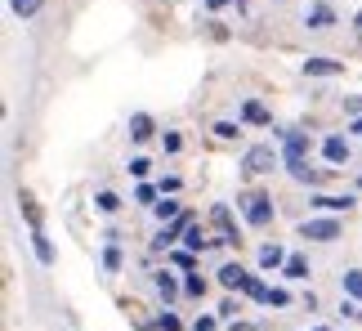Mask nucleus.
I'll return each instance as SVG.
<instances>
[{"label": "nucleus", "instance_id": "obj_10", "mask_svg": "<svg viewBox=\"0 0 362 331\" xmlns=\"http://www.w3.org/2000/svg\"><path fill=\"white\" fill-rule=\"evenodd\" d=\"M246 278H250V273L242 265H224V269H219V286H224V291H242Z\"/></svg>", "mask_w": 362, "mask_h": 331}, {"label": "nucleus", "instance_id": "obj_9", "mask_svg": "<svg viewBox=\"0 0 362 331\" xmlns=\"http://www.w3.org/2000/svg\"><path fill=\"white\" fill-rule=\"evenodd\" d=\"M304 23H309V32H327V27L336 23V13H331V5H309Z\"/></svg>", "mask_w": 362, "mask_h": 331}, {"label": "nucleus", "instance_id": "obj_36", "mask_svg": "<svg viewBox=\"0 0 362 331\" xmlns=\"http://www.w3.org/2000/svg\"><path fill=\"white\" fill-rule=\"evenodd\" d=\"M161 148H165V153H179V148H184V139H179V134L170 130V134H165V139H161Z\"/></svg>", "mask_w": 362, "mask_h": 331}, {"label": "nucleus", "instance_id": "obj_20", "mask_svg": "<svg viewBox=\"0 0 362 331\" xmlns=\"http://www.w3.org/2000/svg\"><path fill=\"white\" fill-rule=\"evenodd\" d=\"M282 269H286V278H291V282H304V278H309V260H304V255H291Z\"/></svg>", "mask_w": 362, "mask_h": 331}, {"label": "nucleus", "instance_id": "obj_21", "mask_svg": "<svg viewBox=\"0 0 362 331\" xmlns=\"http://www.w3.org/2000/svg\"><path fill=\"white\" fill-rule=\"evenodd\" d=\"M344 296H349V300H362V269H349V273H344Z\"/></svg>", "mask_w": 362, "mask_h": 331}, {"label": "nucleus", "instance_id": "obj_13", "mask_svg": "<svg viewBox=\"0 0 362 331\" xmlns=\"http://www.w3.org/2000/svg\"><path fill=\"white\" fill-rule=\"evenodd\" d=\"M269 291H273V286H269V282H259L255 273H250L246 286H242V296H246V300H255V305H269Z\"/></svg>", "mask_w": 362, "mask_h": 331}, {"label": "nucleus", "instance_id": "obj_39", "mask_svg": "<svg viewBox=\"0 0 362 331\" xmlns=\"http://www.w3.org/2000/svg\"><path fill=\"white\" fill-rule=\"evenodd\" d=\"M354 23H358V32H362V13H358V18H354Z\"/></svg>", "mask_w": 362, "mask_h": 331}, {"label": "nucleus", "instance_id": "obj_35", "mask_svg": "<svg viewBox=\"0 0 362 331\" xmlns=\"http://www.w3.org/2000/svg\"><path fill=\"white\" fill-rule=\"evenodd\" d=\"M344 112H349V117H362V94H349V99H344Z\"/></svg>", "mask_w": 362, "mask_h": 331}, {"label": "nucleus", "instance_id": "obj_33", "mask_svg": "<svg viewBox=\"0 0 362 331\" xmlns=\"http://www.w3.org/2000/svg\"><path fill=\"white\" fill-rule=\"evenodd\" d=\"M340 313H344V318H362V300H344Z\"/></svg>", "mask_w": 362, "mask_h": 331}, {"label": "nucleus", "instance_id": "obj_29", "mask_svg": "<svg viewBox=\"0 0 362 331\" xmlns=\"http://www.w3.org/2000/svg\"><path fill=\"white\" fill-rule=\"evenodd\" d=\"M215 139H238V121H215Z\"/></svg>", "mask_w": 362, "mask_h": 331}, {"label": "nucleus", "instance_id": "obj_18", "mask_svg": "<svg viewBox=\"0 0 362 331\" xmlns=\"http://www.w3.org/2000/svg\"><path fill=\"white\" fill-rule=\"evenodd\" d=\"M184 242H188V251H192V255L211 251V238H206V233H202V224H192V228L184 233Z\"/></svg>", "mask_w": 362, "mask_h": 331}, {"label": "nucleus", "instance_id": "obj_14", "mask_svg": "<svg viewBox=\"0 0 362 331\" xmlns=\"http://www.w3.org/2000/svg\"><path fill=\"white\" fill-rule=\"evenodd\" d=\"M313 206H317V211H331V215H349L354 211V197H349V192H344V197H313Z\"/></svg>", "mask_w": 362, "mask_h": 331}, {"label": "nucleus", "instance_id": "obj_31", "mask_svg": "<svg viewBox=\"0 0 362 331\" xmlns=\"http://www.w3.org/2000/svg\"><path fill=\"white\" fill-rule=\"evenodd\" d=\"M152 197H157V188H152V184H139V188H134V202H144V206H157Z\"/></svg>", "mask_w": 362, "mask_h": 331}, {"label": "nucleus", "instance_id": "obj_26", "mask_svg": "<svg viewBox=\"0 0 362 331\" xmlns=\"http://www.w3.org/2000/svg\"><path fill=\"white\" fill-rule=\"evenodd\" d=\"M103 269H107V273H117V269H121V246H117V242H107V251H103Z\"/></svg>", "mask_w": 362, "mask_h": 331}, {"label": "nucleus", "instance_id": "obj_4", "mask_svg": "<svg viewBox=\"0 0 362 331\" xmlns=\"http://www.w3.org/2000/svg\"><path fill=\"white\" fill-rule=\"evenodd\" d=\"M211 224L219 228V238L215 242H224V246H238V224H233V215H228V206H211Z\"/></svg>", "mask_w": 362, "mask_h": 331}, {"label": "nucleus", "instance_id": "obj_34", "mask_svg": "<svg viewBox=\"0 0 362 331\" xmlns=\"http://www.w3.org/2000/svg\"><path fill=\"white\" fill-rule=\"evenodd\" d=\"M148 170H152V161H148V157H134V161H130V175H139V179H144Z\"/></svg>", "mask_w": 362, "mask_h": 331}, {"label": "nucleus", "instance_id": "obj_3", "mask_svg": "<svg viewBox=\"0 0 362 331\" xmlns=\"http://www.w3.org/2000/svg\"><path fill=\"white\" fill-rule=\"evenodd\" d=\"M300 238H309V242H336L340 238V219H304Z\"/></svg>", "mask_w": 362, "mask_h": 331}, {"label": "nucleus", "instance_id": "obj_17", "mask_svg": "<svg viewBox=\"0 0 362 331\" xmlns=\"http://www.w3.org/2000/svg\"><path fill=\"white\" fill-rule=\"evenodd\" d=\"M32 251H36L40 265H54V246H49V238H45L40 228H32Z\"/></svg>", "mask_w": 362, "mask_h": 331}, {"label": "nucleus", "instance_id": "obj_5", "mask_svg": "<svg viewBox=\"0 0 362 331\" xmlns=\"http://www.w3.org/2000/svg\"><path fill=\"white\" fill-rule=\"evenodd\" d=\"M188 228H192V215L184 211L179 219H170V224H165V228L157 233V238H152V251H165V246H170V242L179 238V233H188Z\"/></svg>", "mask_w": 362, "mask_h": 331}, {"label": "nucleus", "instance_id": "obj_8", "mask_svg": "<svg viewBox=\"0 0 362 331\" xmlns=\"http://www.w3.org/2000/svg\"><path fill=\"white\" fill-rule=\"evenodd\" d=\"M322 157H327L331 166H344V161H349V139H344V134H331V139H322Z\"/></svg>", "mask_w": 362, "mask_h": 331}, {"label": "nucleus", "instance_id": "obj_11", "mask_svg": "<svg viewBox=\"0 0 362 331\" xmlns=\"http://www.w3.org/2000/svg\"><path fill=\"white\" fill-rule=\"evenodd\" d=\"M286 251H282V246H277V242H264L259 246V269H277V265H286Z\"/></svg>", "mask_w": 362, "mask_h": 331}, {"label": "nucleus", "instance_id": "obj_37", "mask_svg": "<svg viewBox=\"0 0 362 331\" xmlns=\"http://www.w3.org/2000/svg\"><path fill=\"white\" fill-rule=\"evenodd\" d=\"M206 5H211V9H224V5H228V0H206Z\"/></svg>", "mask_w": 362, "mask_h": 331}, {"label": "nucleus", "instance_id": "obj_32", "mask_svg": "<svg viewBox=\"0 0 362 331\" xmlns=\"http://www.w3.org/2000/svg\"><path fill=\"white\" fill-rule=\"evenodd\" d=\"M269 305H273V309H286V305H291V296L282 291V286H273V291H269Z\"/></svg>", "mask_w": 362, "mask_h": 331}, {"label": "nucleus", "instance_id": "obj_27", "mask_svg": "<svg viewBox=\"0 0 362 331\" xmlns=\"http://www.w3.org/2000/svg\"><path fill=\"white\" fill-rule=\"evenodd\" d=\"M9 9L18 13V18H32V13L40 9V0H9Z\"/></svg>", "mask_w": 362, "mask_h": 331}, {"label": "nucleus", "instance_id": "obj_24", "mask_svg": "<svg viewBox=\"0 0 362 331\" xmlns=\"http://www.w3.org/2000/svg\"><path fill=\"white\" fill-rule=\"evenodd\" d=\"M94 206H99L103 215H117V211H121V197H117V192H99V197H94Z\"/></svg>", "mask_w": 362, "mask_h": 331}, {"label": "nucleus", "instance_id": "obj_30", "mask_svg": "<svg viewBox=\"0 0 362 331\" xmlns=\"http://www.w3.org/2000/svg\"><path fill=\"white\" fill-rule=\"evenodd\" d=\"M170 260H175V269H184V273H192V265H197V255H192V251H175Z\"/></svg>", "mask_w": 362, "mask_h": 331}, {"label": "nucleus", "instance_id": "obj_1", "mask_svg": "<svg viewBox=\"0 0 362 331\" xmlns=\"http://www.w3.org/2000/svg\"><path fill=\"white\" fill-rule=\"evenodd\" d=\"M238 206H242V215H246L250 228H269L273 224V197H269V192H242Z\"/></svg>", "mask_w": 362, "mask_h": 331}, {"label": "nucleus", "instance_id": "obj_6", "mask_svg": "<svg viewBox=\"0 0 362 331\" xmlns=\"http://www.w3.org/2000/svg\"><path fill=\"white\" fill-rule=\"evenodd\" d=\"M273 161H277V157H273V148H269V144H255V148L246 153L242 166H246L250 175H264V170H273Z\"/></svg>", "mask_w": 362, "mask_h": 331}, {"label": "nucleus", "instance_id": "obj_7", "mask_svg": "<svg viewBox=\"0 0 362 331\" xmlns=\"http://www.w3.org/2000/svg\"><path fill=\"white\" fill-rule=\"evenodd\" d=\"M340 72H344L340 59H322V54H317V59H304V76H340Z\"/></svg>", "mask_w": 362, "mask_h": 331}, {"label": "nucleus", "instance_id": "obj_22", "mask_svg": "<svg viewBox=\"0 0 362 331\" xmlns=\"http://www.w3.org/2000/svg\"><path fill=\"white\" fill-rule=\"evenodd\" d=\"M184 296H188V300H202V296H206V278L188 273V278H184Z\"/></svg>", "mask_w": 362, "mask_h": 331}, {"label": "nucleus", "instance_id": "obj_15", "mask_svg": "<svg viewBox=\"0 0 362 331\" xmlns=\"http://www.w3.org/2000/svg\"><path fill=\"white\" fill-rule=\"evenodd\" d=\"M242 121H250V126H269V108H264V103H255V99H250V103H242Z\"/></svg>", "mask_w": 362, "mask_h": 331}, {"label": "nucleus", "instance_id": "obj_23", "mask_svg": "<svg viewBox=\"0 0 362 331\" xmlns=\"http://www.w3.org/2000/svg\"><path fill=\"white\" fill-rule=\"evenodd\" d=\"M157 331H184V318H179V313H170V309H161V313H157Z\"/></svg>", "mask_w": 362, "mask_h": 331}, {"label": "nucleus", "instance_id": "obj_16", "mask_svg": "<svg viewBox=\"0 0 362 331\" xmlns=\"http://www.w3.org/2000/svg\"><path fill=\"white\" fill-rule=\"evenodd\" d=\"M152 282H157V291H161V300H165V305H170V300H175L179 291H184V286L175 282V273H165V269H161V273H157V278H152Z\"/></svg>", "mask_w": 362, "mask_h": 331}, {"label": "nucleus", "instance_id": "obj_2", "mask_svg": "<svg viewBox=\"0 0 362 331\" xmlns=\"http://www.w3.org/2000/svg\"><path fill=\"white\" fill-rule=\"evenodd\" d=\"M304 157H309V134L304 130H282V166L296 170V166H304Z\"/></svg>", "mask_w": 362, "mask_h": 331}, {"label": "nucleus", "instance_id": "obj_19", "mask_svg": "<svg viewBox=\"0 0 362 331\" xmlns=\"http://www.w3.org/2000/svg\"><path fill=\"white\" fill-rule=\"evenodd\" d=\"M18 211H23V219H27L32 228H40V206H36L32 192H23V197H18Z\"/></svg>", "mask_w": 362, "mask_h": 331}, {"label": "nucleus", "instance_id": "obj_28", "mask_svg": "<svg viewBox=\"0 0 362 331\" xmlns=\"http://www.w3.org/2000/svg\"><path fill=\"white\" fill-rule=\"evenodd\" d=\"M152 211H157V219H179V215H184V211H179V202H157Z\"/></svg>", "mask_w": 362, "mask_h": 331}, {"label": "nucleus", "instance_id": "obj_38", "mask_svg": "<svg viewBox=\"0 0 362 331\" xmlns=\"http://www.w3.org/2000/svg\"><path fill=\"white\" fill-rule=\"evenodd\" d=\"M354 134H362V117H354Z\"/></svg>", "mask_w": 362, "mask_h": 331}, {"label": "nucleus", "instance_id": "obj_25", "mask_svg": "<svg viewBox=\"0 0 362 331\" xmlns=\"http://www.w3.org/2000/svg\"><path fill=\"white\" fill-rule=\"evenodd\" d=\"M291 175H296L300 184H322V179H327V170H309V166H296Z\"/></svg>", "mask_w": 362, "mask_h": 331}, {"label": "nucleus", "instance_id": "obj_12", "mask_svg": "<svg viewBox=\"0 0 362 331\" xmlns=\"http://www.w3.org/2000/svg\"><path fill=\"white\" fill-rule=\"evenodd\" d=\"M130 139H134V144H148V139H152V117H148V112H134V117H130Z\"/></svg>", "mask_w": 362, "mask_h": 331}, {"label": "nucleus", "instance_id": "obj_40", "mask_svg": "<svg viewBox=\"0 0 362 331\" xmlns=\"http://www.w3.org/2000/svg\"><path fill=\"white\" fill-rule=\"evenodd\" d=\"M358 188H362V179H358Z\"/></svg>", "mask_w": 362, "mask_h": 331}]
</instances>
